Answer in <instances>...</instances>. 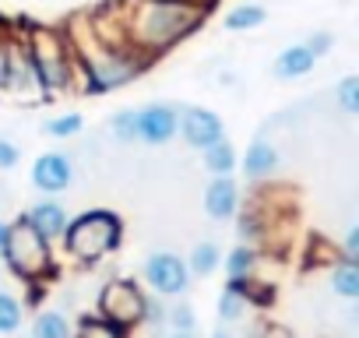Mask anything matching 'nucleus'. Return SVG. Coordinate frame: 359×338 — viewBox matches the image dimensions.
Returning a JSON list of instances; mask_svg holds the SVG:
<instances>
[{
  "mask_svg": "<svg viewBox=\"0 0 359 338\" xmlns=\"http://www.w3.org/2000/svg\"><path fill=\"white\" fill-rule=\"evenodd\" d=\"M64 39H67L71 53H74V64H78L88 92H113V88L134 81L148 67V60L137 50H130L127 43H106V39H99L92 32L88 18L81 22V39H74L67 32H64Z\"/></svg>",
  "mask_w": 359,
  "mask_h": 338,
  "instance_id": "nucleus-2",
  "label": "nucleus"
},
{
  "mask_svg": "<svg viewBox=\"0 0 359 338\" xmlns=\"http://www.w3.org/2000/svg\"><path fill=\"white\" fill-rule=\"evenodd\" d=\"M219 268V243L212 240H201L194 250H191V264H187V275H198V278H208L215 275Z\"/></svg>",
  "mask_w": 359,
  "mask_h": 338,
  "instance_id": "nucleus-21",
  "label": "nucleus"
},
{
  "mask_svg": "<svg viewBox=\"0 0 359 338\" xmlns=\"http://www.w3.org/2000/svg\"><path fill=\"white\" fill-rule=\"evenodd\" d=\"M201 158H205V169H208L212 177H233V169H236V148H233L229 137L208 144L201 151Z\"/></svg>",
  "mask_w": 359,
  "mask_h": 338,
  "instance_id": "nucleus-17",
  "label": "nucleus"
},
{
  "mask_svg": "<svg viewBox=\"0 0 359 338\" xmlns=\"http://www.w3.org/2000/svg\"><path fill=\"white\" fill-rule=\"evenodd\" d=\"M4 264L11 268L15 278L39 285L57 271V257L53 247L29 226L25 215H18L15 222H8V247H4Z\"/></svg>",
  "mask_w": 359,
  "mask_h": 338,
  "instance_id": "nucleus-5",
  "label": "nucleus"
},
{
  "mask_svg": "<svg viewBox=\"0 0 359 338\" xmlns=\"http://www.w3.org/2000/svg\"><path fill=\"white\" fill-rule=\"evenodd\" d=\"M338 106L348 113V116H355L359 113V78L355 74H345L341 81H338Z\"/></svg>",
  "mask_w": 359,
  "mask_h": 338,
  "instance_id": "nucleus-27",
  "label": "nucleus"
},
{
  "mask_svg": "<svg viewBox=\"0 0 359 338\" xmlns=\"http://www.w3.org/2000/svg\"><path fill=\"white\" fill-rule=\"evenodd\" d=\"M169 338H198V334H180V331H172Z\"/></svg>",
  "mask_w": 359,
  "mask_h": 338,
  "instance_id": "nucleus-35",
  "label": "nucleus"
},
{
  "mask_svg": "<svg viewBox=\"0 0 359 338\" xmlns=\"http://www.w3.org/2000/svg\"><path fill=\"white\" fill-rule=\"evenodd\" d=\"M4 88H15V92H39V81H36L32 60H29V53H25V39H22V32H15V39H11L8 85H4Z\"/></svg>",
  "mask_w": 359,
  "mask_h": 338,
  "instance_id": "nucleus-13",
  "label": "nucleus"
},
{
  "mask_svg": "<svg viewBox=\"0 0 359 338\" xmlns=\"http://www.w3.org/2000/svg\"><path fill=\"white\" fill-rule=\"evenodd\" d=\"M212 338H233V334H229V331H215Z\"/></svg>",
  "mask_w": 359,
  "mask_h": 338,
  "instance_id": "nucleus-36",
  "label": "nucleus"
},
{
  "mask_svg": "<svg viewBox=\"0 0 359 338\" xmlns=\"http://www.w3.org/2000/svg\"><path fill=\"white\" fill-rule=\"evenodd\" d=\"M278 169V151L268 137H254L247 155H243V177L247 180H268Z\"/></svg>",
  "mask_w": 359,
  "mask_h": 338,
  "instance_id": "nucleus-14",
  "label": "nucleus"
},
{
  "mask_svg": "<svg viewBox=\"0 0 359 338\" xmlns=\"http://www.w3.org/2000/svg\"><path fill=\"white\" fill-rule=\"evenodd\" d=\"M116 15L123 43L144 60H151L176 46L184 36H191L205 22L208 4L201 0H123L116 4Z\"/></svg>",
  "mask_w": 359,
  "mask_h": 338,
  "instance_id": "nucleus-1",
  "label": "nucleus"
},
{
  "mask_svg": "<svg viewBox=\"0 0 359 338\" xmlns=\"http://www.w3.org/2000/svg\"><path fill=\"white\" fill-rule=\"evenodd\" d=\"M144 282L151 285L155 296H184L187 285H191V275H187V261L176 257L169 250H155L144 257V268H141Z\"/></svg>",
  "mask_w": 359,
  "mask_h": 338,
  "instance_id": "nucleus-7",
  "label": "nucleus"
},
{
  "mask_svg": "<svg viewBox=\"0 0 359 338\" xmlns=\"http://www.w3.org/2000/svg\"><path fill=\"white\" fill-rule=\"evenodd\" d=\"M25 39V53L32 60V71H36V81H39V92L50 95V92H67L74 85V74H78V64H74V53L64 39V29H50V25H32L22 32Z\"/></svg>",
  "mask_w": 359,
  "mask_h": 338,
  "instance_id": "nucleus-4",
  "label": "nucleus"
},
{
  "mask_svg": "<svg viewBox=\"0 0 359 338\" xmlns=\"http://www.w3.org/2000/svg\"><path fill=\"white\" fill-rule=\"evenodd\" d=\"M29 338H71V320L60 310H43L36 313Z\"/></svg>",
  "mask_w": 359,
  "mask_h": 338,
  "instance_id": "nucleus-20",
  "label": "nucleus"
},
{
  "mask_svg": "<svg viewBox=\"0 0 359 338\" xmlns=\"http://www.w3.org/2000/svg\"><path fill=\"white\" fill-rule=\"evenodd\" d=\"M81 127H85V116H81V113H60V116H50V120L43 123V130H46L50 137H60V141L78 137Z\"/></svg>",
  "mask_w": 359,
  "mask_h": 338,
  "instance_id": "nucleus-25",
  "label": "nucleus"
},
{
  "mask_svg": "<svg viewBox=\"0 0 359 338\" xmlns=\"http://www.w3.org/2000/svg\"><path fill=\"white\" fill-rule=\"evenodd\" d=\"M4 247H8V222L0 219V261H4Z\"/></svg>",
  "mask_w": 359,
  "mask_h": 338,
  "instance_id": "nucleus-34",
  "label": "nucleus"
},
{
  "mask_svg": "<svg viewBox=\"0 0 359 338\" xmlns=\"http://www.w3.org/2000/svg\"><path fill=\"white\" fill-rule=\"evenodd\" d=\"M74 180V162L67 151H43L32 162V187L43 194H60Z\"/></svg>",
  "mask_w": 359,
  "mask_h": 338,
  "instance_id": "nucleus-10",
  "label": "nucleus"
},
{
  "mask_svg": "<svg viewBox=\"0 0 359 338\" xmlns=\"http://www.w3.org/2000/svg\"><path fill=\"white\" fill-rule=\"evenodd\" d=\"M180 134H184V141L191 148L205 151L208 144L226 137V123L219 120V113H212L205 106H187V109H180Z\"/></svg>",
  "mask_w": 359,
  "mask_h": 338,
  "instance_id": "nucleus-9",
  "label": "nucleus"
},
{
  "mask_svg": "<svg viewBox=\"0 0 359 338\" xmlns=\"http://www.w3.org/2000/svg\"><path fill=\"white\" fill-rule=\"evenodd\" d=\"M261 338H296L289 327H282V324H264L261 327Z\"/></svg>",
  "mask_w": 359,
  "mask_h": 338,
  "instance_id": "nucleus-33",
  "label": "nucleus"
},
{
  "mask_svg": "<svg viewBox=\"0 0 359 338\" xmlns=\"http://www.w3.org/2000/svg\"><path fill=\"white\" fill-rule=\"evenodd\" d=\"M109 134H113L120 144H134V141H137V109H120V113H113Z\"/></svg>",
  "mask_w": 359,
  "mask_h": 338,
  "instance_id": "nucleus-26",
  "label": "nucleus"
},
{
  "mask_svg": "<svg viewBox=\"0 0 359 338\" xmlns=\"http://www.w3.org/2000/svg\"><path fill=\"white\" fill-rule=\"evenodd\" d=\"M338 257H341V261L359 264V226H348V233H345V243H341Z\"/></svg>",
  "mask_w": 359,
  "mask_h": 338,
  "instance_id": "nucleus-29",
  "label": "nucleus"
},
{
  "mask_svg": "<svg viewBox=\"0 0 359 338\" xmlns=\"http://www.w3.org/2000/svg\"><path fill=\"white\" fill-rule=\"evenodd\" d=\"M18 158H22L18 144H15V141H4V137H0V169H15V165H18Z\"/></svg>",
  "mask_w": 359,
  "mask_h": 338,
  "instance_id": "nucleus-31",
  "label": "nucleus"
},
{
  "mask_svg": "<svg viewBox=\"0 0 359 338\" xmlns=\"http://www.w3.org/2000/svg\"><path fill=\"white\" fill-rule=\"evenodd\" d=\"M71 338H127V331L113 327L109 320H102L95 313H85L78 320V327H71Z\"/></svg>",
  "mask_w": 359,
  "mask_h": 338,
  "instance_id": "nucleus-23",
  "label": "nucleus"
},
{
  "mask_svg": "<svg viewBox=\"0 0 359 338\" xmlns=\"http://www.w3.org/2000/svg\"><path fill=\"white\" fill-rule=\"evenodd\" d=\"M247 306H250V303H247V292H243L240 285L226 282V289H222V296H219V320H240Z\"/></svg>",
  "mask_w": 359,
  "mask_h": 338,
  "instance_id": "nucleus-24",
  "label": "nucleus"
},
{
  "mask_svg": "<svg viewBox=\"0 0 359 338\" xmlns=\"http://www.w3.org/2000/svg\"><path fill=\"white\" fill-rule=\"evenodd\" d=\"M331 292H338L341 299H359V264L338 257L331 268Z\"/></svg>",
  "mask_w": 359,
  "mask_h": 338,
  "instance_id": "nucleus-19",
  "label": "nucleus"
},
{
  "mask_svg": "<svg viewBox=\"0 0 359 338\" xmlns=\"http://www.w3.org/2000/svg\"><path fill=\"white\" fill-rule=\"evenodd\" d=\"M120 236H123V219L109 208H88L81 215H74L60 236L64 243V254L81 264V268H92L99 264L106 254H113L120 247Z\"/></svg>",
  "mask_w": 359,
  "mask_h": 338,
  "instance_id": "nucleus-3",
  "label": "nucleus"
},
{
  "mask_svg": "<svg viewBox=\"0 0 359 338\" xmlns=\"http://www.w3.org/2000/svg\"><path fill=\"white\" fill-rule=\"evenodd\" d=\"M25 320V303L8 292V289H0V334H15Z\"/></svg>",
  "mask_w": 359,
  "mask_h": 338,
  "instance_id": "nucleus-22",
  "label": "nucleus"
},
{
  "mask_svg": "<svg viewBox=\"0 0 359 338\" xmlns=\"http://www.w3.org/2000/svg\"><path fill=\"white\" fill-rule=\"evenodd\" d=\"M331 43H334V39H331V32H317V36H310V43H303V46H306L313 57H324V53L331 50Z\"/></svg>",
  "mask_w": 359,
  "mask_h": 338,
  "instance_id": "nucleus-32",
  "label": "nucleus"
},
{
  "mask_svg": "<svg viewBox=\"0 0 359 338\" xmlns=\"http://www.w3.org/2000/svg\"><path fill=\"white\" fill-rule=\"evenodd\" d=\"M165 320H169L172 331H180V334H194V327H198V317H194V310H191L187 303H176V306L165 313Z\"/></svg>",
  "mask_w": 359,
  "mask_h": 338,
  "instance_id": "nucleus-28",
  "label": "nucleus"
},
{
  "mask_svg": "<svg viewBox=\"0 0 359 338\" xmlns=\"http://www.w3.org/2000/svg\"><path fill=\"white\" fill-rule=\"evenodd\" d=\"M180 134V109L172 102H148L137 109V141L158 148Z\"/></svg>",
  "mask_w": 359,
  "mask_h": 338,
  "instance_id": "nucleus-8",
  "label": "nucleus"
},
{
  "mask_svg": "<svg viewBox=\"0 0 359 338\" xmlns=\"http://www.w3.org/2000/svg\"><path fill=\"white\" fill-rule=\"evenodd\" d=\"M257 264H261L257 247L240 243V247H233V250L226 254V278H229L233 285H243V282L257 278Z\"/></svg>",
  "mask_w": 359,
  "mask_h": 338,
  "instance_id": "nucleus-16",
  "label": "nucleus"
},
{
  "mask_svg": "<svg viewBox=\"0 0 359 338\" xmlns=\"http://www.w3.org/2000/svg\"><path fill=\"white\" fill-rule=\"evenodd\" d=\"M144 289L130 278H109L99 292V306H95V317L109 320L113 327L127 331V327H137L144 324Z\"/></svg>",
  "mask_w": 359,
  "mask_h": 338,
  "instance_id": "nucleus-6",
  "label": "nucleus"
},
{
  "mask_svg": "<svg viewBox=\"0 0 359 338\" xmlns=\"http://www.w3.org/2000/svg\"><path fill=\"white\" fill-rule=\"evenodd\" d=\"M25 219H29V226L53 247L60 236H64V229H67V222H71V215H67V208L60 205V201H53V198H46V201H36L29 212H25Z\"/></svg>",
  "mask_w": 359,
  "mask_h": 338,
  "instance_id": "nucleus-11",
  "label": "nucleus"
},
{
  "mask_svg": "<svg viewBox=\"0 0 359 338\" xmlns=\"http://www.w3.org/2000/svg\"><path fill=\"white\" fill-rule=\"evenodd\" d=\"M264 22H268V8H261V4H236L222 18L226 32H250V29H261Z\"/></svg>",
  "mask_w": 359,
  "mask_h": 338,
  "instance_id": "nucleus-18",
  "label": "nucleus"
},
{
  "mask_svg": "<svg viewBox=\"0 0 359 338\" xmlns=\"http://www.w3.org/2000/svg\"><path fill=\"white\" fill-rule=\"evenodd\" d=\"M317 67V57L303 46V43H296V46H285L278 57H275V64H271V74L275 78H282V81H292V78H303V74H310Z\"/></svg>",
  "mask_w": 359,
  "mask_h": 338,
  "instance_id": "nucleus-15",
  "label": "nucleus"
},
{
  "mask_svg": "<svg viewBox=\"0 0 359 338\" xmlns=\"http://www.w3.org/2000/svg\"><path fill=\"white\" fill-rule=\"evenodd\" d=\"M11 39H15V32L0 29V88L8 85V57H11Z\"/></svg>",
  "mask_w": 359,
  "mask_h": 338,
  "instance_id": "nucleus-30",
  "label": "nucleus"
},
{
  "mask_svg": "<svg viewBox=\"0 0 359 338\" xmlns=\"http://www.w3.org/2000/svg\"><path fill=\"white\" fill-rule=\"evenodd\" d=\"M205 212L219 222H229L240 215V187L233 177H212L205 187Z\"/></svg>",
  "mask_w": 359,
  "mask_h": 338,
  "instance_id": "nucleus-12",
  "label": "nucleus"
}]
</instances>
